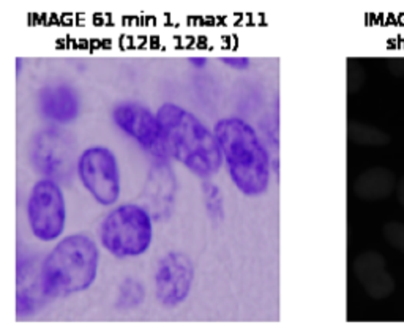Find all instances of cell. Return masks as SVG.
<instances>
[{"instance_id":"obj_1","label":"cell","mask_w":404,"mask_h":330,"mask_svg":"<svg viewBox=\"0 0 404 330\" xmlns=\"http://www.w3.org/2000/svg\"><path fill=\"white\" fill-rule=\"evenodd\" d=\"M156 116L169 156L199 177L217 174L223 165V152L215 133L177 104H163Z\"/></svg>"},{"instance_id":"obj_2","label":"cell","mask_w":404,"mask_h":330,"mask_svg":"<svg viewBox=\"0 0 404 330\" xmlns=\"http://www.w3.org/2000/svg\"><path fill=\"white\" fill-rule=\"evenodd\" d=\"M230 179L245 196H261L269 188L270 161L253 127L239 117L218 120L215 125Z\"/></svg>"},{"instance_id":"obj_3","label":"cell","mask_w":404,"mask_h":330,"mask_svg":"<svg viewBox=\"0 0 404 330\" xmlns=\"http://www.w3.org/2000/svg\"><path fill=\"white\" fill-rule=\"evenodd\" d=\"M99 253L92 239L82 234L68 235L45 259L40 272L43 294L65 297L86 291L98 274Z\"/></svg>"},{"instance_id":"obj_4","label":"cell","mask_w":404,"mask_h":330,"mask_svg":"<svg viewBox=\"0 0 404 330\" xmlns=\"http://www.w3.org/2000/svg\"><path fill=\"white\" fill-rule=\"evenodd\" d=\"M102 245L115 258H136L149 250L154 231L152 217L136 204L114 209L99 228Z\"/></svg>"},{"instance_id":"obj_5","label":"cell","mask_w":404,"mask_h":330,"mask_svg":"<svg viewBox=\"0 0 404 330\" xmlns=\"http://www.w3.org/2000/svg\"><path fill=\"white\" fill-rule=\"evenodd\" d=\"M30 161L48 180L68 182L78 169L75 138L57 127L41 130L30 144Z\"/></svg>"},{"instance_id":"obj_6","label":"cell","mask_w":404,"mask_h":330,"mask_svg":"<svg viewBox=\"0 0 404 330\" xmlns=\"http://www.w3.org/2000/svg\"><path fill=\"white\" fill-rule=\"evenodd\" d=\"M27 218L36 239L51 242L60 237L65 228V199L56 182L43 179L35 183L27 202Z\"/></svg>"},{"instance_id":"obj_7","label":"cell","mask_w":404,"mask_h":330,"mask_svg":"<svg viewBox=\"0 0 404 330\" xmlns=\"http://www.w3.org/2000/svg\"><path fill=\"white\" fill-rule=\"evenodd\" d=\"M82 185L102 206H111L120 195V172L114 154L106 148H91L78 158Z\"/></svg>"},{"instance_id":"obj_8","label":"cell","mask_w":404,"mask_h":330,"mask_svg":"<svg viewBox=\"0 0 404 330\" xmlns=\"http://www.w3.org/2000/svg\"><path fill=\"white\" fill-rule=\"evenodd\" d=\"M112 120L123 133L131 136L141 148L149 152L154 160H167L166 144L163 138L158 116L152 114L143 104L122 103L114 108Z\"/></svg>"},{"instance_id":"obj_9","label":"cell","mask_w":404,"mask_h":330,"mask_svg":"<svg viewBox=\"0 0 404 330\" xmlns=\"http://www.w3.org/2000/svg\"><path fill=\"white\" fill-rule=\"evenodd\" d=\"M177 182L167 160H154L141 193V207L155 220L169 217L176 202Z\"/></svg>"},{"instance_id":"obj_10","label":"cell","mask_w":404,"mask_h":330,"mask_svg":"<svg viewBox=\"0 0 404 330\" xmlns=\"http://www.w3.org/2000/svg\"><path fill=\"white\" fill-rule=\"evenodd\" d=\"M193 264L182 253H169L156 269V297L166 307H174L188 297L193 285Z\"/></svg>"},{"instance_id":"obj_11","label":"cell","mask_w":404,"mask_h":330,"mask_svg":"<svg viewBox=\"0 0 404 330\" xmlns=\"http://www.w3.org/2000/svg\"><path fill=\"white\" fill-rule=\"evenodd\" d=\"M355 275L372 298L388 297L395 290V281L385 269V259L379 253L368 251L359 256L354 264Z\"/></svg>"},{"instance_id":"obj_12","label":"cell","mask_w":404,"mask_h":330,"mask_svg":"<svg viewBox=\"0 0 404 330\" xmlns=\"http://www.w3.org/2000/svg\"><path fill=\"white\" fill-rule=\"evenodd\" d=\"M38 108L46 119L68 123L78 117L80 98L70 86H48L38 93Z\"/></svg>"},{"instance_id":"obj_13","label":"cell","mask_w":404,"mask_h":330,"mask_svg":"<svg viewBox=\"0 0 404 330\" xmlns=\"http://www.w3.org/2000/svg\"><path fill=\"white\" fill-rule=\"evenodd\" d=\"M396 176L385 167H372L365 171L354 185L357 196L368 199V201H379L385 199L395 191Z\"/></svg>"},{"instance_id":"obj_14","label":"cell","mask_w":404,"mask_h":330,"mask_svg":"<svg viewBox=\"0 0 404 330\" xmlns=\"http://www.w3.org/2000/svg\"><path fill=\"white\" fill-rule=\"evenodd\" d=\"M350 138L355 143L364 144V145H387L390 144V136L387 133L381 132L376 127H370V125L364 123H353L349 128Z\"/></svg>"},{"instance_id":"obj_15","label":"cell","mask_w":404,"mask_h":330,"mask_svg":"<svg viewBox=\"0 0 404 330\" xmlns=\"http://www.w3.org/2000/svg\"><path fill=\"white\" fill-rule=\"evenodd\" d=\"M202 195L206 202L207 212L213 220H223L224 207H223V195L218 185H215L211 180L202 182Z\"/></svg>"},{"instance_id":"obj_16","label":"cell","mask_w":404,"mask_h":330,"mask_svg":"<svg viewBox=\"0 0 404 330\" xmlns=\"http://www.w3.org/2000/svg\"><path fill=\"white\" fill-rule=\"evenodd\" d=\"M144 300V287L134 280H127L120 287L117 305L122 308H133Z\"/></svg>"},{"instance_id":"obj_17","label":"cell","mask_w":404,"mask_h":330,"mask_svg":"<svg viewBox=\"0 0 404 330\" xmlns=\"http://www.w3.org/2000/svg\"><path fill=\"white\" fill-rule=\"evenodd\" d=\"M384 235L387 242L392 245L393 248L400 250L404 253V224L398 222H390L384 226Z\"/></svg>"},{"instance_id":"obj_18","label":"cell","mask_w":404,"mask_h":330,"mask_svg":"<svg viewBox=\"0 0 404 330\" xmlns=\"http://www.w3.org/2000/svg\"><path fill=\"white\" fill-rule=\"evenodd\" d=\"M387 67L393 76H404V57H392L387 60Z\"/></svg>"},{"instance_id":"obj_19","label":"cell","mask_w":404,"mask_h":330,"mask_svg":"<svg viewBox=\"0 0 404 330\" xmlns=\"http://www.w3.org/2000/svg\"><path fill=\"white\" fill-rule=\"evenodd\" d=\"M223 62L229 67L237 68V70H246L250 65V60L246 57H224Z\"/></svg>"},{"instance_id":"obj_20","label":"cell","mask_w":404,"mask_h":330,"mask_svg":"<svg viewBox=\"0 0 404 330\" xmlns=\"http://www.w3.org/2000/svg\"><path fill=\"white\" fill-rule=\"evenodd\" d=\"M398 201H400L401 206L404 207V176L401 177V180L398 182Z\"/></svg>"},{"instance_id":"obj_21","label":"cell","mask_w":404,"mask_h":330,"mask_svg":"<svg viewBox=\"0 0 404 330\" xmlns=\"http://www.w3.org/2000/svg\"><path fill=\"white\" fill-rule=\"evenodd\" d=\"M190 62H193V64H196L198 67H202L204 64H206V59H191Z\"/></svg>"}]
</instances>
